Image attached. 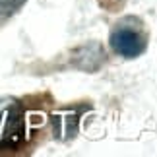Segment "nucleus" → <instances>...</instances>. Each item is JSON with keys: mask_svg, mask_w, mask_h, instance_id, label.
I'll list each match as a JSON object with an SVG mask.
<instances>
[{"mask_svg": "<svg viewBox=\"0 0 157 157\" xmlns=\"http://www.w3.org/2000/svg\"><path fill=\"white\" fill-rule=\"evenodd\" d=\"M111 47L114 52L122 54L126 58L140 56L146 49V39L138 31L130 27H117L111 33Z\"/></svg>", "mask_w": 157, "mask_h": 157, "instance_id": "f257e3e1", "label": "nucleus"}, {"mask_svg": "<svg viewBox=\"0 0 157 157\" xmlns=\"http://www.w3.org/2000/svg\"><path fill=\"white\" fill-rule=\"evenodd\" d=\"M23 136V117L17 107L8 109L0 117V144L16 146Z\"/></svg>", "mask_w": 157, "mask_h": 157, "instance_id": "f03ea898", "label": "nucleus"}, {"mask_svg": "<svg viewBox=\"0 0 157 157\" xmlns=\"http://www.w3.org/2000/svg\"><path fill=\"white\" fill-rule=\"evenodd\" d=\"M23 4L25 0H0V21H6L10 16H14Z\"/></svg>", "mask_w": 157, "mask_h": 157, "instance_id": "7ed1b4c3", "label": "nucleus"}]
</instances>
